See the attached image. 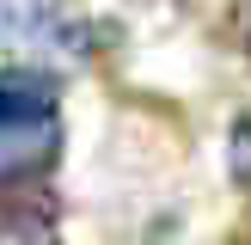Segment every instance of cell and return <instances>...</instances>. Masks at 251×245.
Here are the masks:
<instances>
[{
	"label": "cell",
	"instance_id": "cell-4",
	"mask_svg": "<svg viewBox=\"0 0 251 245\" xmlns=\"http://www.w3.org/2000/svg\"><path fill=\"white\" fill-rule=\"evenodd\" d=\"M227 172H233V184L251 196V117L227 135Z\"/></svg>",
	"mask_w": 251,
	"mask_h": 245
},
{
	"label": "cell",
	"instance_id": "cell-5",
	"mask_svg": "<svg viewBox=\"0 0 251 245\" xmlns=\"http://www.w3.org/2000/svg\"><path fill=\"white\" fill-rule=\"evenodd\" d=\"M233 37H239V49H245V61H251V0L233 6Z\"/></svg>",
	"mask_w": 251,
	"mask_h": 245
},
{
	"label": "cell",
	"instance_id": "cell-3",
	"mask_svg": "<svg viewBox=\"0 0 251 245\" xmlns=\"http://www.w3.org/2000/svg\"><path fill=\"white\" fill-rule=\"evenodd\" d=\"M55 31H68V0H0L6 43H55Z\"/></svg>",
	"mask_w": 251,
	"mask_h": 245
},
{
	"label": "cell",
	"instance_id": "cell-1",
	"mask_svg": "<svg viewBox=\"0 0 251 245\" xmlns=\"http://www.w3.org/2000/svg\"><path fill=\"white\" fill-rule=\"evenodd\" d=\"M55 153V80L6 68L0 74V172L31 178Z\"/></svg>",
	"mask_w": 251,
	"mask_h": 245
},
{
	"label": "cell",
	"instance_id": "cell-2",
	"mask_svg": "<svg viewBox=\"0 0 251 245\" xmlns=\"http://www.w3.org/2000/svg\"><path fill=\"white\" fill-rule=\"evenodd\" d=\"M0 245H61L55 196L37 178H6L0 184Z\"/></svg>",
	"mask_w": 251,
	"mask_h": 245
}]
</instances>
